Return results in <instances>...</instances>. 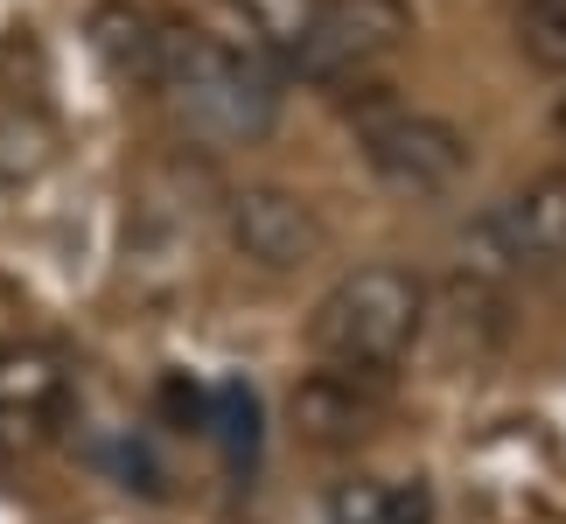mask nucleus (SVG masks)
Here are the masks:
<instances>
[{
  "label": "nucleus",
  "mask_w": 566,
  "mask_h": 524,
  "mask_svg": "<svg viewBox=\"0 0 566 524\" xmlns=\"http://www.w3.org/2000/svg\"><path fill=\"white\" fill-rule=\"evenodd\" d=\"M224 8L245 21V29L266 42V50H280V56H294L301 50V35H308V21H315V8L322 0H224Z\"/></svg>",
  "instance_id": "9b49d317"
},
{
  "label": "nucleus",
  "mask_w": 566,
  "mask_h": 524,
  "mask_svg": "<svg viewBox=\"0 0 566 524\" xmlns=\"http://www.w3.org/2000/svg\"><path fill=\"white\" fill-rule=\"evenodd\" d=\"M63 399V364L42 343H0V420H35Z\"/></svg>",
  "instance_id": "1a4fd4ad"
},
{
  "label": "nucleus",
  "mask_w": 566,
  "mask_h": 524,
  "mask_svg": "<svg viewBox=\"0 0 566 524\" xmlns=\"http://www.w3.org/2000/svg\"><path fill=\"white\" fill-rule=\"evenodd\" d=\"M294 420L322 448L357 441V433H371V420H378V391H371V378H357V370H315V378L294 391Z\"/></svg>",
  "instance_id": "6e6552de"
},
{
  "label": "nucleus",
  "mask_w": 566,
  "mask_h": 524,
  "mask_svg": "<svg viewBox=\"0 0 566 524\" xmlns=\"http://www.w3.org/2000/svg\"><path fill=\"white\" fill-rule=\"evenodd\" d=\"M406 35H412L406 0H322L308 35H301V50H294V63L308 77H350V71L385 63Z\"/></svg>",
  "instance_id": "423d86ee"
},
{
  "label": "nucleus",
  "mask_w": 566,
  "mask_h": 524,
  "mask_svg": "<svg viewBox=\"0 0 566 524\" xmlns=\"http://www.w3.org/2000/svg\"><path fill=\"white\" fill-rule=\"evenodd\" d=\"M155 92L176 105V119L210 147H245L266 140L280 119V84L252 50H231L203 29H168L161 84Z\"/></svg>",
  "instance_id": "f257e3e1"
},
{
  "label": "nucleus",
  "mask_w": 566,
  "mask_h": 524,
  "mask_svg": "<svg viewBox=\"0 0 566 524\" xmlns=\"http://www.w3.org/2000/svg\"><path fill=\"white\" fill-rule=\"evenodd\" d=\"M364 161L399 196H448L469 175V140L433 113H385L364 126Z\"/></svg>",
  "instance_id": "39448f33"
},
{
  "label": "nucleus",
  "mask_w": 566,
  "mask_h": 524,
  "mask_svg": "<svg viewBox=\"0 0 566 524\" xmlns=\"http://www.w3.org/2000/svg\"><path fill=\"white\" fill-rule=\"evenodd\" d=\"M517 50L538 71H566V0H517Z\"/></svg>",
  "instance_id": "f8f14e48"
},
{
  "label": "nucleus",
  "mask_w": 566,
  "mask_h": 524,
  "mask_svg": "<svg viewBox=\"0 0 566 524\" xmlns=\"http://www.w3.org/2000/svg\"><path fill=\"white\" fill-rule=\"evenodd\" d=\"M42 161H50V134L35 119H0V189L35 182Z\"/></svg>",
  "instance_id": "ddd939ff"
},
{
  "label": "nucleus",
  "mask_w": 566,
  "mask_h": 524,
  "mask_svg": "<svg viewBox=\"0 0 566 524\" xmlns=\"http://www.w3.org/2000/svg\"><path fill=\"white\" fill-rule=\"evenodd\" d=\"M427 329V287L406 266H357L343 273L308 315V349L329 370H357L378 378L412 349V336Z\"/></svg>",
  "instance_id": "f03ea898"
},
{
  "label": "nucleus",
  "mask_w": 566,
  "mask_h": 524,
  "mask_svg": "<svg viewBox=\"0 0 566 524\" xmlns=\"http://www.w3.org/2000/svg\"><path fill=\"white\" fill-rule=\"evenodd\" d=\"M553 126H559V140H566V98H559V113H553Z\"/></svg>",
  "instance_id": "4468645a"
},
{
  "label": "nucleus",
  "mask_w": 566,
  "mask_h": 524,
  "mask_svg": "<svg viewBox=\"0 0 566 524\" xmlns=\"http://www.w3.org/2000/svg\"><path fill=\"white\" fill-rule=\"evenodd\" d=\"M546 266H566V182L559 175L511 189L504 203H490L462 231V273L469 280L546 273Z\"/></svg>",
  "instance_id": "7ed1b4c3"
},
{
  "label": "nucleus",
  "mask_w": 566,
  "mask_h": 524,
  "mask_svg": "<svg viewBox=\"0 0 566 524\" xmlns=\"http://www.w3.org/2000/svg\"><path fill=\"white\" fill-rule=\"evenodd\" d=\"M224 231H231V252L259 273H301L329 252V224L315 217V203L273 182L238 189L224 203Z\"/></svg>",
  "instance_id": "20e7f679"
},
{
  "label": "nucleus",
  "mask_w": 566,
  "mask_h": 524,
  "mask_svg": "<svg viewBox=\"0 0 566 524\" xmlns=\"http://www.w3.org/2000/svg\"><path fill=\"white\" fill-rule=\"evenodd\" d=\"M203 433H217V448H224V462L245 475L252 462H259V399H252V385H217L210 391V427Z\"/></svg>",
  "instance_id": "9d476101"
},
{
  "label": "nucleus",
  "mask_w": 566,
  "mask_h": 524,
  "mask_svg": "<svg viewBox=\"0 0 566 524\" xmlns=\"http://www.w3.org/2000/svg\"><path fill=\"white\" fill-rule=\"evenodd\" d=\"M84 42L92 56L113 71L119 84H161V50H168V21L147 14L140 0H98L92 21H84Z\"/></svg>",
  "instance_id": "0eeeda50"
}]
</instances>
